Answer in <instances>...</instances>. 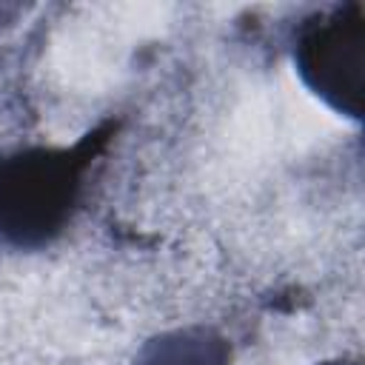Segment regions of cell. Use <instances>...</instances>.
<instances>
[{"mask_svg": "<svg viewBox=\"0 0 365 365\" xmlns=\"http://www.w3.org/2000/svg\"><path fill=\"white\" fill-rule=\"evenodd\" d=\"M294 60L302 80L336 111L362 114L365 11L359 3L314 14L297 31Z\"/></svg>", "mask_w": 365, "mask_h": 365, "instance_id": "obj_2", "label": "cell"}, {"mask_svg": "<svg viewBox=\"0 0 365 365\" xmlns=\"http://www.w3.org/2000/svg\"><path fill=\"white\" fill-rule=\"evenodd\" d=\"M114 131L117 123H103L71 148H26L0 157V240L23 251L57 240L71 222L88 168Z\"/></svg>", "mask_w": 365, "mask_h": 365, "instance_id": "obj_1", "label": "cell"}]
</instances>
